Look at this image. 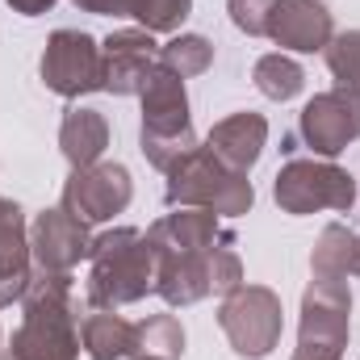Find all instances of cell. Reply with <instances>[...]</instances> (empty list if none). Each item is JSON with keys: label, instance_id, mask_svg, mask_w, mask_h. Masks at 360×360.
<instances>
[{"label": "cell", "instance_id": "cell-1", "mask_svg": "<svg viewBox=\"0 0 360 360\" xmlns=\"http://www.w3.org/2000/svg\"><path fill=\"white\" fill-rule=\"evenodd\" d=\"M21 327L13 331L8 360H80V327L72 302V272L38 269L21 297Z\"/></svg>", "mask_w": 360, "mask_h": 360}, {"label": "cell", "instance_id": "cell-2", "mask_svg": "<svg viewBox=\"0 0 360 360\" xmlns=\"http://www.w3.org/2000/svg\"><path fill=\"white\" fill-rule=\"evenodd\" d=\"M89 302L92 306H130L155 293V248L139 226H113L92 239Z\"/></svg>", "mask_w": 360, "mask_h": 360}, {"label": "cell", "instance_id": "cell-3", "mask_svg": "<svg viewBox=\"0 0 360 360\" xmlns=\"http://www.w3.org/2000/svg\"><path fill=\"white\" fill-rule=\"evenodd\" d=\"M139 96H143V134H139V147H143L147 164H155L160 172H168L172 164H180L197 147L184 80L172 68L155 63V72L147 76V84H143Z\"/></svg>", "mask_w": 360, "mask_h": 360}, {"label": "cell", "instance_id": "cell-4", "mask_svg": "<svg viewBox=\"0 0 360 360\" xmlns=\"http://www.w3.org/2000/svg\"><path fill=\"white\" fill-rule=\"evenodd\" d=\"M164 201L172 210L176 205H201V210H214L218 218H239L256 205V188H252L248 172L226 168L210 147L197 143L180 164L168 168Z\"/></svg>", "mask_w": 360, "mask_h": 360}, {"label": "cell", "instance_id": "cell-5", "mask_svg": "<svg viewBox=\"0 0 360 360\" xmlns=\"http://www.w3.org/2000/svg\"><path fill=\"white\" fill-rule=\"evenodd\" d=\"M352 331V293L348 281L314 276L302 293V327L293 360H340Z\"/></svg>", "mask_w": 360, "mask_h": 360}, {"label": "cell", "instance_id": "cell-6", "mask_svg": "<svg viewBox=\"0 0 360 360\" xmlns=\"http://www.w3.org/2000/svg\"><path fill=\"white\" fill-rule=\"evenodd\" d=\"M272 197L293 218L319 214V210L348 214L356 201V180L331 160H289L272 180Z\"/></svg>", "mask_w": 360, "mask_h": 360}, {"label": "cell", "instance_id": "cell-7", "mask_svg": "<svg viewBox=\"0 0 360 360\" xmlns=\"http://www.w3.org/2000/svg\"><path fill=\"white\" fill-rule=\"evenodd\" d=\"M218 327L226 331V340L239 356L264 360L281 344V331H285L281 297L269 285H239L235 293H226V302L218 310Z\"/></svg>", "mask_w": 360, "mask_h": 360}, {"label": "cell", "instance_id": "cell-8", "mask_svg": "<svg viewBox=\"0 0 360 360\" xmlns=\"http://www.w3.org/2000/svg\"><path fill=\"white\" fill-rule=\"evenodd\" d=\"M42 84L68 101H76L84 92H101L105 89L101 42L84 30H55L42 51Z\"/></svg>", "mask_w": 360, "mask_h": 360}, {"label": "cell", "instance_id": "cell-9", "mask_svg": "<svg viewBox=\"0 0 360 360\" xmlns=\"http://www.w3.org/2000/svg\"><path fill=\"white\" fill-rule=\"evenodd\" d=\"M297 134L306 139V147L314 155L335 160L348 143L360 139V96H352L344 89L310 96L302 117H297Z\"/></svg>", "mask_w": 360, "mask_h": 360}, {"label": "cell", "instance_id": "cell-10", "mask_svg": "<svg viewBox=\"0 0 360 360\" xmlns=\"http://www.w3.org/2000/svg\"><path fill=\"white\" fill-rule=\"evenodd\" d=\"M130 197H134V180L122 164L72 168L63 184V210H72L80 222H109L130 205Z\"/></svg>", "mask_w": 360, "mask_h": 360}, {"label": "cell", "instance_id": "cell-11", "mask_svg": "<svg viewBox=\"0 0 360 360\" xmlns=\"http://www.w3.org/2000/svg\"><path fill=\"white\" fill-rule=\"evenodd\" d=\"M160 63V46L155 38L139 25V30H113L105 42H101V76H105V89L113 96H139L147 76L155 72Z\"/></svg>", "mask_w": 360, "mask_h": 360}, {"label": "cell", "instance_id": "cell-12", "mask_svg": "<svg viewBox=\"0 0 360 360\" xmlns=\"http://www.w3.org/2000/svg\"><path fill=\"white\" fill-rule=\"evenodd\" d=\"M89 252H92L89 222H80L72 210L55 205V210H42V214L30 222V256H34L38 269L72 272Z\"/></svg>", "mask_w": 360, "mask_h": 360}, {"label": "cell", "instance_id": "cell-13", "mask_svg": "<svg viewBox=\"0 0 360 360\" xmlns=\"http://www.w3.org/2000/svg\"><path fill=\"white\" fill-rule=\"evenodd\" d=\"M269 38L281 51L314 55L327 51V42L335 38V17L323 0H272Z\"/></svg>", "mask_w": 360, "mask_h": 360}, {"label": "cell", "instance_id": "cell-14", "mask_svg": "<svg viewBox=\"0 0 360 360\" xmlns=\"http://www.w3.org/2000/svg\"><path fill=\"white\" fill-rule=\"evenodd\" d=\"M155 248V293L168 306H193L201 297L214 293L210 285V252L197 248H168V243H151Z\"/></svg>", "mask_w": 360, "mask_h": 360}, {"label": "cell", "instance_id": "cell-15", "mask_svg": "<svg viewBox=\"0 0 360 360\" xmlns=\"http://www.w3.org/2000/svg\"><path fill=\"white\" fill-rule=\"evenodd\" d=\"M34 281V256H30V226L17 201L0 197V306H13L25 297Z\"/></svg>", "mask_w": 360, "mask_h": 360}, {"label": "cell", "instance_id": "cell-16", "mask_svg": "<svg viewBox=\"0 0 360 360\" xmlns=\"http://www.w3.org/2000/svg\"><path fill=\"white\" fill-rule=\"evenodd\" d=\"M205 147L235 172H248L256 168V160L264 155L269 147V122L260 113H231L222 122H214V130L205 134Z\"/></svg>", "mask_w": 360, "mask_h": 360}, {"label": "cell", "instance_id": "cell-17", "mask_svg": "<svg viewBox=\"0 0 360 360\" xmlns=\"http://www.w3.org/2000/svg\"><path fill=\"white\" fill-rule=\"evenodd\" d=\"M80 344L92 360L139 356V323L122 319L113 306H89V314L80 323Z\"/></svg>", "mask_w": 360, "mask_h": 360}, {"label": "cell", "instance_id": "cell-18", "mask_svg": "<svg viewBox=\"0 0 360 360\" xmlns=\"http://www.w3.org/2000/svg\"><path fill=\"white\" fill-rule=\"evenodd\" d=\"M109 147V122L105 113L96 109H84V105H72L63 113V126H59V151L72 168H89V164H101Z\"/></svg>", "mask_w": 360, "mask_h": 360}, {"label": "cell", "instance_id": "cell-19", "mask_svg": "<svg viewBox=\"0 0 360 360\" xmlns=\"http://www.w3.org/2000/svg\"><path fill=\"white\" fill-rule=\"evenodd\" d=\"M352 260H356V235L340 222L323 226L314 252H310V272L323 276V281H348L352 272Z\"/></svg>", "mask_w": 360, "mask_h": 360}, {"label": "cell", "instance_id": "cell-20", "mask_svg": "<svg viewBox=\"0 0 360 360\" xmlns=\"http://www.w3.org/2000/svg\"><path fill=\"white\" fill-rule=\"evenodd\" d=\"M252 80L256 89L264 92L269 101H293L297 92L306 89V72L297 68V59H289L285 51H272V55H260L256 68H252Z\"/></svg>", "mask_w": 360, "mask_h": 360}, {"label": "cell", "instance_id": "cell-21", "mask_svg": "<svg viewBox=\"0 0 360 360\" xmlns=\"http://www.w3.org/2000/svg\"><path fill=\"white\" fill-rule=\"evenodd\" d=\"M160 63L172 68L180 80L201 76V72H210V63H214V42H210L205 34H176L172 42L160 46Z\"/></svg>", "mask_w": 360, "mask_h": 360}, {"label": "cell", "instance_id": "cell-22", "mask_svg": "<svg viewBox=\"0 0 360 360\" xmlns=\"http://www.w3.org/2000/svg\"><path fill=\"white\" fill-rule=\"evenodd\" d=\"M180 352H184V327L176 314H151L147 323H139V356L180 360Z\"/></svg>", "mask_w": 360, "mask_h": 360}, {"label": "cell", "instance_id": "cell-23", "mask_svg": "<svg viewBox=\"0 0 360 360\" xmlns=\"http://www.w3.org/2000/svg\"><path fill=\"white\" fill-rule=\"evenodd\" d=\"M327 68L335 76V89L360 96V30H344L327 42Z\"/></svg>", "mask_w": 360, "mask_h": 360}, {"label": "cell", "instance_id": "cell-24", "mask_svg": "<svg viewBox=\"0 0 360 360\" xmlns=\"http://www.w3.org/2000/svg\"><path fill=\"white\" fill-rule=\"evenodd\" d=\"M193 13V0H130V17L147 34H172Z\"/></svg>", "mask_w": 360, "mask_h": 360}, {"label": "cell", "instance_id": "cell-25", "mask_svg": "<svg viewBox=\"0 0 360 360\" xmlns=\"http://www.w3.org/2000/svg\"><path fill=\"white\" fill-rule=\"evenodd\" d=\"M210 285H214V293H235L243 285V260L235 252V235L210 252Z\"/></svg>", "mask_w": 360, "mask_h": 360}, {"label": "cell", "instance_id": "cell-26", "mask_svg": "<svg viewBox=\"0 0 360 360\" xmlns=\"http://www.w3.org/2000/svg\"><path fill=\"white\" fill-rule=\"evenodd\" d=\"M226 13H231L235 30H243L248 38H260V34H269L272 0H226Z\"/></svg>", "mask_w": 360, "mask_h": 360}, {"label": "cell", "instance_id": "cell-27", "mask_svg": "<svg viewBox=\"0 0 360 360\" xmlns=\"http://www.w3.org/2000/svg\"><path fill=\"white\" fill-rule=\"evenodd\" d=\"M80 13H96V17H130V0H72Z\"/></svg>", "mask_w": 360, "mask_h": 360}, {"label": "cell", "instance_id": "cell-28", "mask_svg": "<svg viewBox=\"0 0 360 360\" xmlns=\"http://www.w3.org/2000/svg\"><path fill=\"white\" fill-rule=\"evenodd\" d=\"M13 13H21V17H42V13H51L55 8V0H4Z\"/></svg>", "mask_w": 360, "mask_h": 360}, {"label": "cell", "instance_id": "cell-29", "mask_svg": "<svg viewBox=\"0 0 360 360\" xmlns=\"http://www.w3.org/2000/svg\"><path fill=\"white\" fill-rule=\"evenodd\" d=\"M352 272L360 276V235H356V260H352Z\"/></svg>", "mask_w": 360, "mask_h": 360}, {"label": "cell", "instance_id": "cell-30", "mask_svg": "<svg viewBox=\"0 0 360 360\" xmlns=\"http://www.w3.org/2000/svg\"><path fill=\"white\" fill-rule=\"evenodd\" d=\"M134 360H160V356H134Z\"/></svg>", "mask_w": 360, "mask_h": 360}]
</instances>
